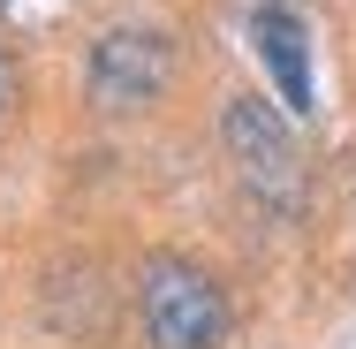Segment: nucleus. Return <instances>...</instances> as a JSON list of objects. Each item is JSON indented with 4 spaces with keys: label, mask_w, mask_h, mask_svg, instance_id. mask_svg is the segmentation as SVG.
<instances>
[{
    "label": "nucleus",
    "mask_w": 356,
    "mask_h": 349,
    "mask_svg": "<svg viewBox=\"0 0 356 349\" xmlns=\"http://www.w3.org/2000/svg\"><path fill=\"white\" fill-rule=\"evenodd\" d=\"M15 99H23V76H15V61H8V46H0V122L15 114Z\"/></svg>",
    "instance_id": "nucleus-5"
},
{
    "label": "nucleus",
    "mask_w": 356,
    "mask_h": 349,
    "mask_svg": "<svg viewBox=\"0 0 356 349\" xmlns=\"http://www.w3.org/2000/svg\"><path fill=\"white\" fill-rule=\"evenodd\" d=\"M137 319L152 349H220L227 342V296L190 258H152L137 281Z\"/></svg>",
    "instance_id": "nucleus-2"
},
{
    "label": "nucleus",
    "mask_w": 356,
    "mask_h": 349,
    "mask_svg": "<svg viewBox=\"0 0 356 349\" xmlns=\"http://www.w3.org/2000/svg\"><path fill=\"white\" fill-rule=\"evenodd\" d=\"M288 122H296V114L273 107V99H258V91H235V99L220 107V144H227L243 190L273 212V220H296V212L311 205V160H303V144H296Z\"/></svg>",
    "instance_id": "nucleus-1"
},
{
    "label": "nucleus",
    "mask_w": 356,
    "mask_h": 349,
    "mask_svg": "<svg viewBox=\"0 0 356 349\" xmlns=\"http://www.w3.org/2000/svg\"><path fill=\"white\" fill-rule=\"evenodd\" d=\"M167 84H175V38L167 31H106L91 46V69H83L91 107H106V114L167 99Z\"/></svg>",
    "instance_id": "nucleus-3"
},
{
    "label": "nucleus",
    "mask_w": 356,
    "mask_h": 349,
    "mask_svg": "<svg viewBox=\"0 0 356 349\" xmlns=\"http://www.w3.org/2000/svg\"><path fill=\"white\" fill-rule=\"evenodd\" d=\"M250 46H258V61L273 76V99H281L288 114L303 122V114H318V76H311V23L281 8V0H258L250 8Z\"/></svg>",
    "instance_id": "nucleus-4"
}]
</instances>
